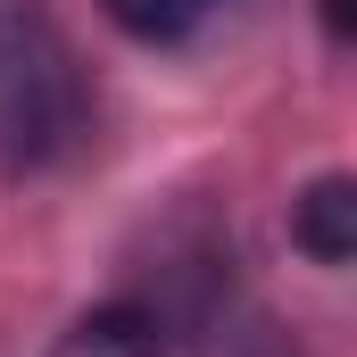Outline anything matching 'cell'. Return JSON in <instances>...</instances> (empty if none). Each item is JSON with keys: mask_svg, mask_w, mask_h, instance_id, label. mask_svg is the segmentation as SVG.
<instances>
[{"mask_svg": "<svg viewBox=\"0 0 357 357\" xmlns=\"http://www.w3.org/2000/svg\"><path fill=\"white\" fill-rule=\"evenodd\" d=\"M316 8H324V42L349 50V0H316Z\"/></svg>", "mask_w": 357, "mask_h": 357, "instance_id": "obj_5", "label": "cell"}, {"mask_svg": "<svg viewBox=\"0 0 357 357\" xmlns=\"http://www.w3.org/2000/svg\"><path fill=\"white\" fill-rule=\"evenodd\" d=\"M75 133H84L75 59L33 25V33H17V50H0V158L8 167H50Z\"/></svg>", "mask_w": 357, "mask_h": 357, "instance_id": "obj_1", "label": "cell"}, {"mask_svg": "<svg viewBox=\"0 0 357 357\" xmlns=\"http://www.w3.org/2000/svg\"><path fill=\"white\" fill-rule=\"evenodd\" d=\"M50 357H167V333H158V316H150V307L116 299V307L75 316V324L59 333V349H50Z\"/></svg>", "mask_w": 357, "mask_h": 357, "instance_id": "obj_3", "label": "cell"}, {"mask_svg": "<svg viewBox=\"0 0 357 357\" xmlns=\"http://www.w3.org/2000/svg\"><path fill=\"white\" fill-rule=\"evenodd\" d=\"M291 241H299L316 266H349L357 258V183L349 175H316L291 199Z\"/></svg>", "mask_w": 357, "mask_h": 357, "instance_id": "obj_2", "label": "cell"}, {"mask_svg": "<svg viewBox=\"0 0 357 357\" xmlns=\"http://www.w3.org/2000/svg\"><path fill=\"white\" fill-rule=\"evenodd\" d=\"M100 8L116 17V33H133V42L158 50V42H191L225 0H100Z\"/></svg>", "mask_w": 357, "mask_h": 357, "instance_id": "obj_4", "label": "cell"}]
</instances>
